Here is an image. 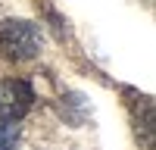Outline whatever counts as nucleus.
Returning a JSON list of instances; mask_svg holds the SVG:
<instances>
[{"label":"nucleus","instance_id":"1","mask_svg":"<svg viewBox=\"0 0 156 150\" xmlns=\"http://www.w3.org/2000/svg\"><path fill=\"white\" fill-rule=\"evenodd\" d=\"M44 50V34L28 19H0V56L9 62H28Z\"/></svg>","mask_w":156,"mask_h":150},{"label":"nucleus","instance_id":"2","mask_svg":"<svg viewBox=\"0 0 156 150\" xmlns=\"http://www.w3.org/2000/svg\"><path fill=\"white\" fill-rule=\"evenodd\" d=\"M34 106V88L25 78H3L0 81V119L19 122Z\"/></svg>","mask_w":156,"mask_h":150},{"label":"nucleus","instance_id":"3","mask_svg":"<svg viewBox=\"0 0 156 150\" xmlns=\"http://www.w3.org/2000/svg\"><path fill=\"white\" fill-rule=\"evenodd\" d=\"M19 138H22L19 122L0 119V150H19Z\"/></svg>","mask_w":156,"mask_h":150}]
</instances>
